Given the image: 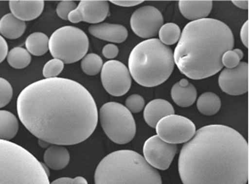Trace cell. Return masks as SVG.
I'll list each match as a JSON object with an SVG mask.
<instances>
[{"label":"cell","instance_id":"6da1fadb","mask_svg":"<svg viewBox=\"0 0 249 184\" xmlns=\"http://www.w3.org/2000/svg\"><path fill=\"white\" fill-rule=\"evenodd\" d=\"M17 110L25 128L49 144H79L92 135L98 123L91 94L68 78H45L27 85L19 94Z\"/></svg>","mask_w":249,"mask_h":184},{"label":"cell","instance_id":"7a4b0ae2","mask_svg":"<svg viewBox=\"0 0 249 184\" xmlns=\"http://www.w3.org/2000/svg\"><path fill=\"white\" fill-rule=\"evenodd\" d=\"M249 143L228 126L198 129L182 147L178 173L183 184H247Z\"/></svg>","mask_w":249,"mask_h":184},{"label":"cell","instance_id":"3957f363","mask_svg":"<svg viewBox=\"0 0 249 184\" xmlns=\"http://www.w3.org/2000/svg\"><path fill=\"white\" fill-rule=\"evenodd\" d=\"M178 42L175 64L186 77L201 80L222 70L223 54L233 50L234 37L225 22L205 18L186 25Z\"/></svg>","mask_w":249,"mask_h":184},{"label":"cell","instance_id":"277c9868","mask_svg":"<svg viewBox=\"0 0 249 184\" xmlns=\"http://www.w3.org/2000/svg\"><path fill=\"white\" fill-rule=\"evenodd\" d=\"M95 184H162V179L142 155L120 150L106 155L99 163Z\"/></svg>","mask_w":249,"mask_h":184},{"label":"cell","instance_id":"5b68a950","mask_svg":"<svg viewBox=\"0 0 249 184\" xmlns=\"http://www.w3.org/2000/svg\"><path fill=\"white\" fill-rule=\"evenodd\" d=\"M175 66L172 50L157 38L139 43L128 59L130 75L145 87L164 83L172 74Z\"/></svg>","mask_w":249,"mask_h":184},{"label":"cell","instance_id":"8992f818","mask_svg":"<svg viewBox=\"0 0 249 184\" xmlns=\"http://www.w3.org/2000/svg\"><path fill=\"white\" fill-rule=\"evenodd\" d=\"M0 184H51L41 162L19 145L0 140Z\"/></svg>","mask_w":249,"mask_h":184},{"label":"cell","instance_id":"52a82bcc","mask_svg":"<svg viewBox=\"0 0 249 184\" xmlns=\"http://www.w3.org/2000/svg\"><path fill=\"white\" fill-rule=\"evenodd\" d=\"M88 50V35L82 30L72 26L58 28L49 39V50L51 55L64 64L79 61L87 55Z\"/></svg>","mask_w":249,"mask_h":184},{"label":"cell","instance_id":"ba28073f","mask_svg":"<svg viewBox=\"0 0 249 184\" xmlns=\"http://www.w3.org/2000/svg\"><path fill=\"white\" fill-rule=\"evenodd\" d=\"M100 122L106 136L116 144H127L135 136L137 127L133 114L120 103L103 104L100 110Z\"/></svg>","mask_w":249,"mask_h":184},{"label":"cell","instance_id":"9c48e42d","mask_svg":"<svg viewBox=\"0 0 249 184\" xmlns=\"http://www.w3.org/2000/svg\"><path fill=\"white\" fill-rule=\"evenodd\" d=\"M157 136L170 144H181L190 141L196 133V126L188 117L172 115L158 122Z\"/></svg>","mask_w":249,"mask_h":184},{"label":"cell","instance_id":"30bf717a","mask_svg":"<svg viewBox=\"0 0 249 184\" xmlns=\"http://www.w3.org/2000/svg\"><path fill=\"white\" fill-rule=\"evenodd\" d=\"M101 77L104 88L113 96H124L132 85L129 70L118 60H109L104 64Z\"/></svg>","mask_w":249,"mask_h":184},{"label":"cell","instance_id":"8fae6325","mask_svg":"<svg viewBox=\"0 0 249 184\" xmlns=\"http://www.w3.org/2000/svg\"><path fill=\"white\" fill-rule=\"evenodd\" d=\"M164 25L162 14L153 6H144L133 13L130 26L136 35L143 39H152L159 34Z\"/></svg>","mask_w":249,"mask_h":184},{"label":"cell","instance_id":"7c38bea8","mask_svg":"<svg viewBox=\"0 0 249 184\" xmlns=\"http://www.w3.org/2000/svg\"><path fill=\"white\" fill-rule=\"evenodd\" d=\"M177 151V145L164 142L156 135L147 139L144 144V159L154 168L166 170L170 168Z\"/></svg>","mask_w":249,"mask_h":184},{"label":"cell","instance_id":"4fadbf2b","mask_svg":"<svg viewBox=\"0 0 249 184\" xmlns=\"http://www.w3.org/2000/svg\"><path fill=\"white\" fill-rule=\"evenodd\" d=\"M219 85L231 96L246 94L249 91V64L240 62L237 67L223 69L219 76Z\"/></svg>","mask_w":249,"mask_h":184},{"label":"cell","instance_id":"5bb4252c","mask_svg":"<svg viewBox=\"0 0 249 184\" xmlns=\"http://www.w3.org/2000/svg\"><path fill=\"white\" fill-rule=\"evenodd\" d=\"M108 1H81L75 10L69 14L68 20L72 23L85 21L91 24H99L109 16Z\"/></svg>","mask_w":249,"mask_h":184},{"label":"cell","instance_id":"9a60e30c","mask_svg":"<svg viewBox=\"0 0 249 184\" xmlns=\"http://www.w3.org/2000/svg\"><path fill=\"white\" fill-rule=\"evenodd\" d=\"M90 34L95 37L109 42L123 43L127 40L128 32L124 26L110 23H99L88 28Z\"/></svg>","mask_w":249,"mask_h":184},{"label":"cell","instance_id":"2e32d148","mask_svg":"<svg viewBox=\"0 0 249 184\" xmlns=\"http://www.w3.org/2000/svg\"><path fill=\"white\" fill-rule=\"evenodd\" d=\"M8 4L12 14L24 22L39 17L45 7V2L42 0L9 1Z\"/></svg>","mask_w":249,"mask_h":184},{"label":"cell","instance_id":"e0dca14e","mask_svg":"<svg viewBox=\"0 0 249 184\" xmlns=\"http://www.w3.org/2000/svg\"><path fill=\"white\" fill-rule=\"evenodd\" d=\"M175 115V109L165 100H153L146 104L144 110V119L151 128H156L157 123L163 117Z\"/></svg>","mask_w":249,"mask_h":184},{"label":"cell","instance_id":"ac0fdd59","mask_svg":"<svg viewBox=\"0 0 249 184\" xmlns=\"http://www.w3.org/2000/svg\"><path fill=\"white\" fill-rule=\"evenodd\" d=\"M171 97L175 104L178 106L188 108L195 103L197 93L195 86L187 79L183 78L173 85Z\"/></svg>","mask_w":249,"mask_h":184},{"label":"cell","instance_id":"d6986e66","mask_svg":"<svg viewBox=\"0 0 249 184\" xmlns=\"http://www.w3.org/2000/svg\"><path fill=\"white\" fill-rule=\"evenodd\" d=\"M212 1H179L178 7L185 18L192 21L207 18L212 9Z\"/></svg>","mask_w":249,"mask_h":184},{"label":"cell","instance_id":"ffe728a7","mask_svg":"<svg viewBox=\"0 0 249 184\" xmlns=\"http://www.w3.org/2000/svg\"><path fill=\"white\" fill-rule=\"evenodd\" d=\"M44 161L48 168L53 170H61L69 165L70 155L65 147L53 145L45 151Z\"/></svg>","mask_w":249,"mask_h":184},{"label":"cell","instance_id":"44dd1931","mask_svg":"<svg viewBox=\"0 0 249 184\" xmlns=\"http://www.w3.org/2000/svg\"><path fill=\"white\" fill-rule=\"evenodd\" d=\"M26 23L17 18L12 14H8L0 20V33L3 37L15 40L24 34Z\"/></svg>","mask_w":249,"mask_h":184},{"label":"cell","instance_id":"7402d4cb","mask_svg":"<svg viewBox=\"0 0 249 184\" xmlns=\"http://www.w3.org/2000/svg\"><path fill=\"white\" fill-rule=\"evenodd\" d=\"M19 123L16 116L7 110H0V140L10 141L18 132Z\"/></svg>","mask_w":249,"mask_h":184},{"label":"cell","instance_id":"603a6c76","mask_svg":"<svg viewBox=\"0 0 249 184\" xmlns=\"http://www.w3.org/2000/svg\"><path fill=\"white\" fill-rule=\"evenodd\" d=\"M196 107L201 115L212 116L219 112L221 107V100L216 94L205 92L199 96L196 100Z\"/></svg>","mask_w":249,"mask_h":184},{"label":"cell","instance_id":"cb8c5ba5","mask_svg":"<svg viewBox=\"0 0 249 184\" xmlns=\"http://www.w3.org/2000/svg\"><path fill=\"white\" fill-rule=\"evenodd\" d=\"M26 47L30 54L41 56L49 50V38L42 32H34L27 37Z\"/></svg>","mask_w":249,"mask_h":184},{"label":"cell","instance_id":"d4e9b609","mask_svg":"<svg viewBox=\"0 0 249 184\" xmlns=\"http://www.w3.org/2000/svg\"><path fill=\"white\" fill-rule=\"evenodd\" d=\"M7 60L11 67L22 69L31 64L32 56L26 49L16 47L8 52Z\"/></svg>","mask_w":249,"mask_h":184},{"label":"cell","instance_id":"484cf974","mask_svg":"<svg viewBox=\"0 0 249 184\" xmlns=\"http://www.w3.org/2000/svg\"><path fill=\"white\" fill-rule=\"evenodd\" d=\"M181 31L175 23H166L163 25L159 31L160 40L165 46H172L179 40Z\"/></svg>","mask_w":249,"mask_h":184},{"label":"cell","instance_id":"4316f807","mask_svg":"<svg viewBox=\"0 0 249 184\" xmlns=\"http://www.w3.org/2000/svg\"><path fill=\"white\" fill-rule=\"evenodd\" d=\"M81 67L86 74L96 76L103 67V60L96 53H88L82 59Z\"/></svg>","mask_w":249,"mask_h":184},{"label":"cell","instance_id":"83f0119b","mask_svg":"<svg viewBox=\"0 0 249 184\" xmlns=\"http://www.w3.org/2000/svg\"><path fill=\"white\" fill-rule=\"evenodd\" d=\"M244 58V52L240 49H234L232 50L226 51L223 54L221 62L223 66L226 68H233L237 67L240 63V60Z\"/></svg>","mask_w":249,"mask_h":184},{"label":"cell","instance_id":"f1b7e54d","mask_svg":"<svg viewBox=\"0 0 249 184\" xmlns=\"http://www.w3.org/2000/svg\"><path fill=\"white\" fill-rule=\"evenodd\" d=\"M64 64L61 60L53 59L47 62L43 67V76L45 79L57 78L64 70Z\"/></svg>","mask_w":249,"mask_h":184},{"label":"cell","instance_id":"f546056e","mask_svg":"<svg viewBox=\"0 0 249 184\" xmlns=\"http://www.w3.org/2000/svg\"><path fill=\"white\" fill-rule=\"evenodd\" d=\"M125 105L130 112L133 114H138L143 110L145 107V100L142 96L138 94H133L127 97Z\"/></svg>","mask_w":249,"mask_h":184},{"label":"cell","instance_id":"4dcf8cb0","mask_svg":"<svg viewBox=\"0 0 249 184\" xmlns=\"http://www.w3.org/2000/svg\"><path fill=\"white\" fill-rule=\"evenodd\" d=\"M13 98V87L8 81L0 78V109L9 104Z\"/></svg>","mask_w":249,"mask_h":184},{"label":"cell","instance_id":"1f68e13d","mask_svg":"<svg viewBox=\"0 0 249 184\" xmlns=\"http://www.w3.org/2000/svg\"><path fill=\"white\" fill-rule=\"evenodd\" d=\"M77 7V3L73 1H61L60 3H58L56 12L60 18L68 20L69 14L75 10Z\"/></svg>","mask_w":249,"mask_h":184},{"label":"cell","instance_id":"d6a6232c","mask_svg":"<svg viewBox=\"0 0 249 184\" xmlns=\"http://www.w3.org/2000/svg\"><path fill=\"white\" fill-rule=\"evenodd\" d=\"M120 50L118 48V46H115L114 44H108L106 46H104L102 50V53L106 59H113L116 58L119 54Z\"/></svg>","mask_w":249,"mask_h":184},{"label":"cell","instance_id":"836d02e7","mask_svg":"<svg viewBox=\"0 0 249 184\" xmlns=\"http://www.w3.org/2000/svg\"><path fill=\"white\" fill-rule=\"evenodd\" d=\"M8 53V43L6 41L5 39L0 35V64L6 59Z\"/></svg>","mask_w":249,"mask_h":184},{"label":"cell","instance_id":"e575fe53","mask_svg":"<svg viewBox=\"0 0 249 184\" xmlns=\"http://www.w3.org/2000/svg\"><path fill=\"white\" fill-rule=\"evenodd\" d=\"M249 21H247L241 28L240 32V37H241L242 42L244 44V46L249 48Z\"/></svg>","mask_w":249,"mask_h":184},{"label":"cell","instance_id":"d590c367","mask_svg":"<svg viewBox=\"0 0 249 184\" xmlns=\"http://www.w3.org/2000/svg\"><path fill=\"white\" fill-rule=\"evenodd\" d=\"M110 2L113 4L121 6V7H134L143 3V1H110Z\"/></svg>","mask_w":249,"mask_h":184},{"label":"cell","instance_id":"8d00e7d4","mask_svg":"<svg viewBox=\"0 0 249 184\" xmlns=\"http://www.w3.org/2000/svg\"><path fill=\"white\" fill-rule=\"evenodd\" d=\"M232 3L241 9H249V1L244 0V1H232Z\"/></svg>","mask_w":249,"mask_h":184},{"label":"cell","instance_id":"74e56055","mask_svg":"<svg viewBox=\"0 0 249 184\" xmlns=\"http://www.w3.org/2000/svg\"><path fill=\"white\" fill-rule=\"evenodd\" d=\"M71 178H60L51 183V184H71Z\"/></svg>","mask_w":249,"mask_h":184},{"label":"cell","instance_id":"f35d334b","mask_svg":"<svg viewBox=\"0 0 249 184\" xmlns=\"http://www.w3.org/2000/svg\"><path fill=\"white\" fill-rule=\"evenodd\" d=\"M71 184H88V183L85 178L82 176H77L72 179Z\"/></svg>","mask_w":249,"mask_h":184},{"label":"cell","instance_id":"ab89813d","mask_svg":"<svg viewBox=\"0 0 249 184\" xmlns=\"http://www.w3.org/2000/svg\"><path fill=\"white\" fill-rule=\"evenodd\" d=\"M41 166H43V168H44V170H45V173L47 174V176L50 177V170H49L48 167L45 166V164L41 163Z\"/></svg>","mask_w":249,"mask_h":184},{"label":"cell","instance_id":"60d3db41","mask_svg":"<svg viewBox=\"0 0 249 184\" xmlns=\"http://www.w3.org/2000/svg\"><path fill=\"white\" fill-rule=\"evenodd\" d=\"M39 144H40V147H47L49 146V143L44 142V141H41V140H39Z\"/></svg>","mask_w":249,"mask_h":184}]
</instances>
